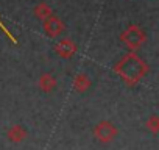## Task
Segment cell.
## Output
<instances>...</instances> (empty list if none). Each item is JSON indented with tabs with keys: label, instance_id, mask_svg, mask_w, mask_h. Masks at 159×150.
I'll use <instances>...</instances> for the list:
<instances>
[{
	"label": "cell",
	"instance_id": "1",
	"mask_svg": "<svg viewBox=\"0 0 159 150\" xmlns=\"http://www.w3.org/2000/svg\"><path fill=\"white\" fill-rule=\"evenodd\" d=\"M147 70H148L147 64H145L134 52L128 53V55L117 64V67H116V72L120 75V77H122L126 83H129V85L137 83V82L143 77V75L147 73Z\"/></svg>",
	"mask_w": 159,
	"mask_h": 150
},
{
	"label": "cell",
	"instance_id": "3",
	"mask_svg": "<svg viewBox=\"0 0 159 150\" xmlns=\"http://www.w3.org/2000/svg\"><path fill=\"white\" fill-rule=\"evenodd\" d=\"M94 134L98 141L102 142H108V141H112L116 136H117V128L108 122V120H102L98 125H95L94 128Z\"/></svg>",
	"mask_w": 159,
	"mask_h": 150
},
{
	"label": "cell",
	"instance_id": "9",
	"mask_svg": "<svg viewBox=\"0 0 159 150\" xmlns=\"http://www.w3.org/2000/svg\"><path fill=\"white\" fill-rule=\"evenodd\" d=\"M34 14L39 17V19H45V17H48L50 14H53L52 13V10H50V7L47 5V3H39L36 8H34Z\"/></svg>",
	"mask_w": 159,
	"mask_h": 150
},
{
	"label": "cell",
	"instance_id": "7",
	"mask_svg": "<svg viewBox=\"0 0 159 150\" xmlns=\"http://www.w3.org/2000/svg\"><path fill=\"white\" fill-rule=\"evenodd\" d=\"M73 85H75V88H76L78 91H86V89L91 86V80H89L88 75L80 73V75H76V78H75Z\"/></svg>",
	"mask_w": 159,
	"mask_h": 150
},
{
	"label": "cell",
	"instance_id": "5",
	"mask_svg": "<svg viewBox=\"0 0 159 150\" xmlns=\"http://www.w3.org/2000/svg\"><path fill=\"white\" fill-rule=\"evenodd\" d=\"M76 52V47L72 41L69 39H62L59 41V44L56 45V53L61 56V58H70L73 53Z\"/></svg>",
	"mask_w": 159,
	"mask_h": 150
},
{
	"label": "cell",
	"instance_id": "6",
	"mask_svg": "<svg viewBox=\"0 0 159 150\" xmlns=\"http://www.w3.org/2000/svg\"><path fill=\"white\" fill-rule=\"evenodd\" d=\"M27 136L25 130L20 127V125H14L8 130V138L13 141V142H19V141H24V138Z\"/></svg>",
	"mask_w": 159,
	"mask_h": 150
},
{
	"label": "cell",
	"instance_id": "4",
	"mask_svg": "<svg viewBox=\"0 0 159 150\" xmlns=\"http://www.w3.org/2000/svg\"><path fill=\"white\" fill-rule=\"evenodd\" d=\"M64 30V24L53 14H50L48 17L44 19V31L47 33V36L50 38H58Z\"/></svg>",
	"mask_w": 159,
	"mask_h": 150
},
{
	"label": "cell",
	"instance_id": "10",
	"mask_svg": "<svg viewBox=\"0 0 159 150\" xmlns=\"http://www.w3.org/2000/svg\"><path fill=\"white\" fill-rule=\"evenodd\" d=\"M147 125H148V128H150L151 131H154V133H156V131H157V117H156V116H153V117L147 122Z\"/></svg>",
	"mask_w": 159,
	"mask_h": 150
},
{
	"label": "cell",
	"instance_id": "2",
	"mask_svg": "<svg viewBox=\"0 0 159 150\" xmlns=\"http://www.w3.org/2000/svg\"><path fill=\"white\" fill-rule=\"evenodd\" d=\"M120 39L123 41V44L131 49V50H136L143 41H145V33L140 27L137 25H129L120 36Z\"/></svg>",
	"mask_w": 159,
	"mask_h": 150
},
{
	"label": "cell",
	"instance_id": "8",
	"mask_svg": "<svg viewBox=\"0 0 159 150\" xmlns=\"http://www.w3.org/2000/svg\"><path fill=\"white\" fill-rule=\"evenodd\" d=\"M39 85H41L42 91H53V88L56 86V82H55V78H53V75L45 73V75H42V77H41Z\"/></svg>",
	"mask_w": 159,
	"mask_h": 150
}]
</instances>
